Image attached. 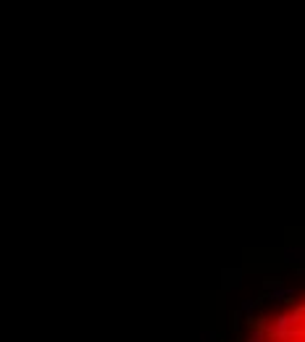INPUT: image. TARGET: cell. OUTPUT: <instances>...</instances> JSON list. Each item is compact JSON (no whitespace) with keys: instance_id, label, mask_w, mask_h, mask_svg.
Instances as JSON below:
<instances>
[{"instance_id":"cell-2","label":"cell","mask_w":305,"mask_h":342,"mask_svg":"<svg viewBox=\"0 0 305 342\" xmlns=\"http://www.w3.org/2000/svg\"><path fill=\"white\" fill-rule=\"evenodd\" d=\"M248 342H263V332L261 329H253L250 337H248Z\"/></svg>"},{"instance_id":"cell-1","label":"cell","mask_w":305,"mask_h":342,"mask_svg":"<svg viewBox=\"0 0 305 342\" xmlns=\"http://www.w3.org/2000/svg\"><path fill=\"white\" fill-rule=\"evenodd\" d=\"M271 300H284V298H292V290H287V287H279V290H273L268 295Z\"/></svg>"},{"instance_id":"cell-3","label":"cell","mask_w":305,"mask_h":342,"mask_svg":"<svg viewBox=\"0 0 305 342\" xmlns=\"http://www.w3.org/2000/svg\"><path fill=\"white\" fill-rule=\"evenodd\" d=\"M253 308H255V300H245V303H242V310H245V314H250Z\"/></svg>"}]
</instances>
